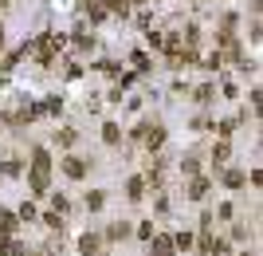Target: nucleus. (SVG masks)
I'll return each mask as SVG.
<instances>
[{
  "label": "nucleus",
  "instance_id": "f03ea898",
  "mask_svg": "<svg viewBox=\"0 0 263 256\" xmlns=\"http://www.w3.org/2000/svg\"><path fill=\"white\" fill-rule=\"evenodd\" d=\"M63 169H67V178H83V174H87L83 158H67V162H63Z\"/></svg>",
  "mask_w": 263,
  "mask_h": 256
},
{
  "label": "nucleus",
  "instance_id": "1a4fd4ad",
  "mask_svg": "<svg viewBox=\"0 0 263 256\" xmlns=\"http://www.w3.org/2000/svg\"><path fill=\"white\" fill-rule=\"evenodd\" d=\"M4 252H8V244H4V237H0V256H4Z\"/></svg>",
  "mask_w": 263,
  "mask_h": 256
},
{
  "label": "nucleus",
  "instance_id": "0eeeda50",
  "mask_svg": "<svg viewBox=\"0 0 263 256\" xmlns=\"http://www.w3.org/2000/svg\"><path fill=\"white\" fill-rule=\"evenodd\" d=\"M228 185H232V189H240V185H244V174H240V169H232V174H228Z\"/></svg>",
  "mask_w": 263,
  "mask_h": 256
},
{
  "label": "nucleus",
  "instance_id": "39448f33",
  "mask_svg": "<svg viewBox=\"0 0 263 256\" xmlns=\"http://www.w3.org/2000/svg\"><path fill=\"white\" fill-rule=\"evenodd\" d=\"M205 193H208V181H192V193H189L192 201H201Z\"/></svg>",
  "mask_w": 263,
  "mask_h": 256
},
{
  "label": "nucleus",
  "instance_id": "6e6552de",
  "mask_svg": "<svg viewBox=\"0 0 263 256\" xmlns=\"http://www.w3.org/2000/svg\"><path fill=\"white\" fill-rule=\"evenodd\" d=\"M142 189H146V185H142V178H134V181H130V197H134V201L142 197Z\"/></svg>",
  "mask_w": 263,
  "mask_h": 256
},
{
  "label": "nucleus",
  "instance_id": "f257e3e1",
  "mask_svg": "<svg viewBox=\"0 0 263 256\" xmlns=\"http://www.w3.org/2000/svg\"><path fill=\"white\" fill-rule=\"evenodd\" d=\"M149 241H153V256H173V237H149Z\"/></svg>",
  "mask_w": 263,
  "mask_h": 256
},
{
  "label": "nucleus",
  "instance_id": "423d86ee",
  "mask_svg": "<svg viewBox=\"0 0 263 256\" xmlns=\"http://www.w3.org/2000/svg\"><path fill=\"white\" fill-rule=\"evenodd\" d=\"M87 209H103V193H87Z\"/></svg>",
  "mask_w": 263,
  "mask_h": 256
},
{
  "label": "nucleus",
  "instance_id": "20e7f679",
  "mask_svg": "<svg viewBox=\"0 0 263 256\" xmlns=\"http://www.w3.org/2000/svg\"><path fill=\"white\" fill-rule=\"evenodd\" d=\"M79 248H83V256H94V248H98V237H83V241H79Z\"/></svg>",
  "mask_w": 263,
  "mask_h": 256
},
{
  "label": "nucleus",
  "instance_id": "7ed1b4c3",
  "mask_svg": "<svg viewBox=\"0 0 263 256\" xmlns=\"http://www.w3.org/2000/svg\"><path fill=\"white\" fill-rule=\"evenodd\" d=\"M12 229H16V217L12 213H0V237H8Z\"/></svg>",
  "mask_w": 263,
  "mask_h": 256
}]
</instances>
